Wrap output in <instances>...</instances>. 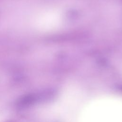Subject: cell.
<instances>
[{"label": "cell", "instance_id": "1", "mask_svg": "<svg viewBox=\"0 0 122 122\" xmlns=\"http://www.w3.org/2000/svg\"><path fill=\"white\" fill-rule=\"evenodd\" d=\"M79 122H122V99L109 97L92 101L82 110Z\"/></svg>", "mask_w": 122, "mask_h": 122}]
</instances>
